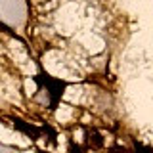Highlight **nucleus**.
I'll return each instance as SVG.
<instances>
[{
  "label": "nucleus",
  "mask_w": 153,
  "mask_h": 153,
  "mask_svg": "<svg viewBox=\"0 0 153 153\" xmlns=\"http://www.w3.org/2000/svg\"><path fill=\"white\" fill-rule=\"evenodd\" d=\"M109 153H128L124 147H113V149H109Z\"/></svg>",
  "instance_id": "obj_5"
},
{
  "label": "nucleus",
  "mask_w": 153,
  "mask_h": 153,
  "mask_svg": "<svg viewBox=\"0 0 153 153\" xmlns=\"http://www.w3.org/2000/svg\"><path fill=\"white\" fill-rule=\"evenodd\" d=\"M13 126H16L17 130L25 132L27 136H31V138H40V134H42V128H38L31 123H25V121H21V119H16V121H13Z\"/></svg>",
  "instance_id": "obj_2"
},
{
  "label": "nucleus",
  "mask_w": 153,
  "mask_h": 153,
  "mask_svg": "<svg viewBox=\"0 0 153 153\" xmlns=\"http://www.w3.org/2000/svg\"><path fill=\"white\" fill-rule=\"evenodd\" d=\"M36 80L48 88V94H50V100H52V109H54L56 105H57V102L61 100V94H63V90H65V82L56 80V79H52V76H48V75H44V73L38 75Z\"/></svg>",
  "instance_id": "obj_1"
},
{
  "label": "nucleus",
  "mask_w": 153,
  "mask_h": 153,
  "mask_svg": "<svg viewBox=\"0 0 153 153\" xmlns=\"http://www.w3.org/2000/svg\"><path fill=\"white\" fill-rule=\"evenodd\" d=\"M86 142H88V146L92 147V149H100V147H103V138L102 134H100L96 128H90L88 132H86Z\"/></svg>",
  "instance_id": "obj_3"
},
{
  "label": "nucleus",
  "mask_w": 153,
  "mask_h": 153,
  "mask_svg": "<svg viewBox=\"0 0 153 153\" xmlns=\"http://www.w3.org/2000/svg\"><path fill=\"white\" fill-rule=\"evenodd\" d=\"M134 149H136V153H153L151 147L143 146V143H140V142H136V143H134Z\"/></svg>",
  "instance_id": "obj_4"
}]
</instances>
